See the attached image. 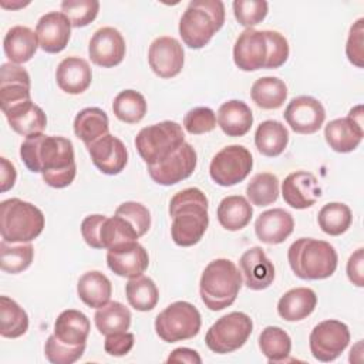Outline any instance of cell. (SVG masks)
<instances>
[{"instance_id": "1", "label": "cell", "mask_w": 364, "mask_h": 364, "mask_svg": "<svg viewBox=\"0 0 364 364\" xmlns=\"http://www.w3.org/2000/svg\"><path fill=\"white\" fill-rule=\"evenodd\" d=\"M20 158L28 171L40 172L51 188L71 185L77 173L73 142L64 136L31 134L20 146Z\"/></svg>"}, {"instance_id": "2", "label": "cell", "mask_w": 364, "mask_h": 364, "mask_svg": "<svg viewBox=\"0 0 364 364\" xmlns=\"http://www.w3.org/2000/svg\"><path fill=\"white\" fill-rule=\"evenodd\" d=\"M208 208V198L198 188H186L172 196L169 202L171 236L178 246L189 247L203 237L209 225Z\"/></svg>"}, {"instance_id": "3", "label": "cell", "mask_w": 364, "mask_h": 364, "mask_svg": "<svg viewBox=\"0 0 364 364\" xmlns=\"http://www.w3.org/2000/svg\"><path fill=\"white\" fill-rule=\"evenodd\" d=\"M293 273L303 280H323L337 269L338 256L333 245L313 237H300L287 250Z\"/></svg>"}, {"instance_id": "4", "label": "cell", "mask_w": 364, "mask_h": 364, "mask_svg": "<svg viewBox=\"0 0 364 364\" xmlns=\"http://www.w3.org/2000/svg\"><path fill=\"white\" fill-rule=\"evenodd\" d=\"M242 287V273L229 259H215L203 270L199 293L203 304L219 311L235 303Z\"/></svg>"}, {"instance_id": "5", "label": "cell", "mask_w": 364, "mask_h": 364, "mask_svg": "<svg viewBox=\"0 0 364 364\" xmlns=\"http://www.w3.org/2000/svg\"><path fill=\"white\" fill-rule=\"evenodd\" d=\"M225 23V4L220 0H192L179 20V36L185 46L205 47Z\"/></svg>"}, {"instance_id": "6", "label": "cell", "mask_w": 364, "mask_h": 364, "mask_svg": "<svg viewBox=\"0 0 364 364\" xmlns=\"http://www.w3.org/2000/svg\"><path fill=\"white\" fill-rule=\"evenodd\" d=\"M43 212L30 202L10 198L0 203V233L9 243H30L43 232Z\"/></svg>"}, {"instance_id": "7", "label": "cell", "mask_w": 364, "mask_h": 364, "mask_svg": "<svg viewBox=\"0 0 364 364\" xmlns=\"http://www.w3.org/2000/svg\"><path fill=\"white\" fill-rule=\"evenodd\" d=\"M185 142L182 127L175 121H162L142 128L135 136V146L146 165L169 156Z\"/></svg>"}, {"instance_id": "8", "label": "cell", "mask_w": 364, "mask_h": 364, "mask_svg": "<svg viewBox=\"0 0 364 364\" xmlns=\"http://www.w3.org/2000/svg\"><path fill=\"white\" fill-rule=\"evenodd\" d=\"M202 326L199 310L188 301H175L155 318V331L166 343L193 338Z\"/></svg>"}, {"instance_id": "9", "label": "cell", "mask_w": 364, "mask_h": 364, "mask_svg": "<svg viewBox=\"0 0 364 364\" xmlns=\"http://www.w3.org/2000/svg\"><path fill=\"white\" fill-rule=\"evenodd\" d=\"M253 331L252 318L242 311H232L218 318L208 330L205 343L216 354H228L239 350Z\"/></svg>"}, {"instance_id": "10", "label": "cell", "mask_w": 364, "mask_h": 364, "mask_svg": "<svg viewBox=\"0 0 364 364\" xmlns=\"http://www.w3.org/2000/svg\"><path fill=\"white\" fill-rule=\"evenodd\" d=\"M253 168V158L243 145H228L210 161L209 173L215 183L233 186L247 178Z\"/></svg>"}, {"instance_id": "11", "label": "cell", "mask_w": 364, "mask_h": 364, "mask_svg": "<svg viewBox=\"0 0 364 364\" xmlns=\"http://www.w3.org/2000/svg\"><path fill=\"white\" fill-rule=\"evenodd\" d=\"M350 343L347 324L338 320L320 321L310 333L309 346L311 355L323 363L334 361L341 355Z\"/></svg>"}, {"instance_id": "12", "label": "cell", "mask_w": 364, "mask_h": 364, "mask_svg": "<svg viewBox=\"0 0 364 364\" xmlns=\"http://www.w3.org/2000/svg\"><path fill=\"white\" fill-rule=\"evenodd\" d=\"M196 151L188 142H183L176 151L158 164L146 165L148 173L154 182L171 186L189 178L196 168Z\"/></svg>"}, {"instance_id": "13", "label": "cell", "mask_w": 364, "mask_h": 364, "mask_svg": "<svg viewBox=\"0 0 364 364\" xmlns=\"http://www.w3.org/2000/svg\"><path fill=\"white\" fill-rule=\"evenodd\" d=\"M324 136L328 146L340 154L354 151L363 141V105L350 109L346 118L330 121L324 128Z\"/></svg>"}, {"instance_id": "14", "label": "cell", "mask_w": 364, "mask_h": 364, "mask_svg": "<svg viewBox=\"0 0 364 364\" xmlns=\"http://www.w3.org/2000/svg\"><path fill=\"white\" fill-rule=\"evenodd\" d=\"M269 60V40L266 30L246 28L235 41L233 61L242 71L266 68Z\"/></svg>"}, {"instance_id": "15", "label": "cell", "mask_w": 364, "mask_h": 364, "mask_svg": "<svg viewBox=\"0 0 364 364\" xmlns=\"http://www.w3.org/2000/svg\"><path fill=\"white\" fill-rule=\"evenodd\" d=\"M107 250V264L117 276L134 279L141 276L149 266L148 252L138 240L122 242Z\"/></svg>"}, {"instance_id": "16", "label": "cell", "mask_w": 364, "mask_h": 364, "mask_svg": "<svg viewBox=\"0 0 364 364\" xmlns=\"http://www.w3.org/2000/svg\"><path fill=\"white\" fill-rule=\"evenodd\" d=\"M287 125L297 134L317 132L326 119L323 104L310 95L294 97L283 114Z\"/></svg>"}, {"instance_id": "17", "label": "cell", "mask_w": 364, "mask_h": 364, "mask_svg": "<svg viewBox=\"0 0 364 364\" xmlns=\"http://www.w3.org/2000/svg\"><path fill=\"white\" fill-rule=\"evenodd\" d=\"M148 63L158 77L172 78L182 71L185 53L176 38L161 36L155 38L149 46Z\"/></svg>"}, {"instance_id": "18", "label": "cell", "mask_w": 364, "mask_h": 364, "mask_svg": "<svg viewBox=\"0 0 364 364\" xmlns=\"http://www.w3.org/2000/svg\"><path fill=\"white\" fill-rule=\"evenodd\" d=\"M127 46L122 34L114 27L98 28L88 44V55L95 65L111 68L122 63Z\"/></svg>"}, {"instance_id": "19", "label": "cell", "mask_w": 364, "mask_h": 364, "mask_svg": "<svg viewBox=\"0 0 364 364\" xmlns=\"http://www.w3.org/2000/svg\"><path fill=\"white\" fill-rule=\"evenodd\" d=\"M87 149L95 168H98L105 175H117L127 166V146L119 138L111 134H107L87 145Z\"/></svg>"}, {"instance_id": "20", "label": "cell", "mask_w": 364, "mask_h": 364, "mask_svg": "<svg viewBox=\"0 0 364 364\" xmlns=\"http://www.w3.org/2000/svg\"><path fill=\"white\" fill-rule=\"evenodd\" d=\"M282 196L284 202L294 209H307L321 196V188L317 178L307 171L289 173L282 182Z\"/></svg>"}, {"instance_id": "21", "label": "cell", "mask_w": 364, "mask_h": 364, "mask_svg": "<svg viewBox=\"0 0 364 364\" xmlns=\"http://www.w3.org/2000/svg\"><path fill=\"white\" fill-rule=\"evenodd\" d=\"M71 23L61 11H50L40 17L36 26V34L40 48L48 54L63 51L71 37Z\"/></svg>"}, {"instance_id": "22", "label": "cell", "mask_w": 364, "mask_h": 364, "mask_svg": "<svg viewBox=\"0 0 364 364\" xmlns=\"http://www.w3.org/2000/svg\"><path fill=\"white\" fill-rule=\"evenodd\" d=\"M30 75L18 64L4 63L0 68V105L1 111L31 100Z\"/></svg>"}, {"instance_id": "23", "label": "cell", "mask_w": 364, "mask_h": 364, "mask_svg": "<svg viewBox=\"0 0 364 364\" xmlns=\"http://www.w3.org/2000/svg\"><path fill=\"white\" fill-rule=\"evenodd\" d=\"M239 267L250 290L267 289L274 280V266L259 246L250 247L240 256Z\"/></svg>"}, {"instance_id": "24", "label": "cell", "mask_w": 364, "mask_h": 364, "mask_svg": "<svg viewBox=\"0 0 364 364\" xmlns=\"http://www.w3.org/2000/svg\"><path fill=\"white\" fill-rule=\"evenodd\" d=\"M293 216L282 208L264 210L255 222L257 239L267 245H279L284 242L293 233Z\"/></svg>"}, {"instance_id": "25", "label": "cell", "mask_w": 364, "mask_h": 364, "mask_svg": "<svg viewBox=\"0 0 364 364\" xmlns=\"http://www.w3.org/2000/svg\"><path fill=\"white\" fill-rule=\"evenodd\" d=\"M57 85L67 94H81L88 90L92 80L91 67L81 57H65L55 70Z\"/></svg>"}, {"instance_id": "26", "label": "cell", "mask_w": 364, "mask_h": 364, "mask_svg": "<svg viewBox=\"0 0 364 364\" xmlns=\"http://www.w3.org/2000/svg\"><path fill=\"white\" fill-rule=\"evenodd\" d=\"M3 114L6 115L10 128L23 136L43 132L47 127L44 111L31 100L16 104L3 111Z\"/></svg>"}, {"instance_id": "27", "label": "cell", "mask_w": 364, "mask_h": 364, "mask_svg": "<svg viewBox=\"0 0 364 364\" xmlns=\"http://www.w3.org/2000/svg\"><path fill=\"white\" fill-rule=\"evenodd\" d=\"M37 34L26 26H14L9 28L3 40L6 57L13 64H24L30 61L38 48Z\"/></svg>"}, {"instance_id": "28", "label": "cell", "mask_w": 364, "mask_h": 364, "mask_svg": "<svg viewBox=\"0 0 364 364\" xmlns=\"http://www.w3.org/2000/svg\"><path fill=\"white\" fill-rule=\"evenodd\" d=\"M252 124V109L240 100H229L218 109V125L228 136L246 135L250 131Z\"/></svg>"}, {"instance_id": "29", "label": "cell", "mask_w": 364, "mask_h": 364, "mask_svg": "<svg viewBox=\"0 0 364 364\" xmlns=\"http://www.w3.org/2000/svg\"><path fill=\"white\" fill-rule=\"evenodd\" d=\"M317 306V296L309 287H296L286 291L279 303L277 313L286 321H300L309 317Z\"/></svg>"}, {"instance_id": "30", "label": "cell", "mask_w": 364, "mask_h": 364, "mask_svg": "<svg viewBox=\"0 0 364 364\" xmlns=\"http://www.w3.org/2000/svg\"><path fill=\"white\" fill-rule=\"evenodd\" d=\"M90 320L80 310L68 309L58 314L54 323L55 337L70 346L82 344L87 341L90 334Z\"/></svg>"}, {"instance_id": "31", "label": "cell", "mask_w": 364, "mask_h": 364, "mask_svg": "<svg viewBox=\"0 0 364 364\" xmlns=\"http://www.w3.org/2000/svg\"><path fill=\"white\" fill-rule=\"evenodd\" d=\"M77 294L82 303L91 309H100L105 306L112 294V286L109 279L98 272L91 270L84 273L77 283Z\"/></svg>"}, {"instance_id": "32", "label": "cell", "mask_w": 364, "mask_h": 364, "mask_svg": "<svg viewBox=\"0 0 364 364\" xmlns=\"http://www.w3.org/2000/svg\"><path fill=\"white\" fill-rule=\"evenodd\" d=\"M216 216L222 228L236 232L249 225L253 216V208L245 196L230 195L220 200Z\"/></svg>"}, {"instance_id": "33", "label": "cell", "mask_w": 364, "mask_h": 364, "mask_svg": "<svg viewBox=\"0 0 364 364\" xmlns=\"http://www.w3.org/2000/svg\"><path fill=\"white\" fill-rule=\"evenodd\" d=\"M108 131V115L98 107H87L74 118V134L85 144V146L107 135Z\"/></svg>"}, {"instance_id": "34", "label": "cell", "mask_w": 364, "mask_h": 364, "mask_svg": "<svg viewBox=\"0 0 364 364\" xmlns=\"http://www.w3.org/2000/svg\"><path fill=\"white\" fill-rule=\"evenodd\" d=\"M289 144L287 128L274 119L260 122L255 132V145L257 151L269 158L279 156Z\"/></svg>"}, {"instance_id": "35", "label": "cell", "mask_w": 364, "mask_h": 364, "mask_svg": "<svg viewBox=\"0 0 364 364\" xmlns=\"http://www.w3.org/2000/svg\"><path fill=\"white\" fill-rule=\"evenodd\" d=\"M250 97L262 109H277L287 98V87L277 77H262L253 82Z\"/></svg>"}, {"instance_id": "36", "label": "cell", "mask_w": 364, "mask_h": 364, "mask_svg": "<svg viewBox=\"0 0 364 364\" xmlns=\"http://www.w3.org/2000/svg\"><path fill=\"white\" fill-rule=\"evenodd\" d=\"M131 318L129 309L119 301H108L97 309L94 314L95 327L104 336L127 331L131 326Z\"/></svg>"}, {"instance_id": "37", "label": "cell", "mask_w": 364, "mask_h": 364, "mask_svg": "<svg viewBox=\"0 0 364 364\" xmlns=\"http://www.w3.org/2000/svg\"><path fill=\"white\" fill-rule=\"evenodd\" d=\"M28 330V316L13 299L0 297V334L6 338H17Z\"/></svg>"}, {"instance_id": "38", "label": "cell", "mask_w": 364, "mask_h": 364, "mask_svg": "<svg viewBox=\"0 0 364 364\" xmlns=\"http://www.w3.org/2000/svg\"><path fill=\"white\" fill-rule=\"evenodd\" d=\"M125 296L129 306L138 311L152 310L159 300V291L155 282L142 274L128 280L125 284Z\"/></svg>"}, {"instance_id": "39", "label": "cell", "mask_w": 364, "mask_h": 364, "mask_svg": "<svg viewBox=\"0 0 364 364\" xmlns=\"http://www.w3.org/2000/svg\"><path fill=\"white\" fill-rule=\"evenodd\" d=\"M259 348L269 363H282L291 351V338L283 328L267 326L259 336Z\"/></svg>"}, {"instance_id": "40", "label": "cell", "mask_w": 364, "mask_h": 364, "mask_svg": "<svg viewBox=\"0 0 364 364\" xmlns=\"http://www.w3.org/2000/svg\"><path fill=\"white\" fill-rule=\"evenodd\" d=\"M317 222L326 235L340 236L351 226L353 213L346 203L330 202L318 210Z\"/></svg>"}, {"instance_id": "41", "label": "cell", "mask_w": 364, "mask_h": 364, "mask_svg": "<svg viewBox=\"0 0 364 364\" xmlns=\"http://www.w3.org/2000/svg\"><path fill=\"white\" fill-rule=\"evenodd\" d=\"M112 111L119 121L136 124L146 114L145 97L135 90H124L114 98Z\"/></svg>"}, {"instance_id": "42", "label": "cell", "mask_w": 364, "mask_h": 364, "mask_svg": "<svg viewBox=\"0 0 364 364\" xmlns=\"http://www.w3.org/2000/svg\"><path fill=\"white\" fill-rule=\"evenodd\" d=\"M34 257V247L31 243H0V266L1 270L17 274L26 270Z\"/></svg>"}, {"instance_id": "43", "label": "cell", "mask_w": 364, "mask_h": 364, "mask_svg": "<svg viewBox=\"0 0 364 364\" xmlns=\"http://www.w3.org/2000/svg\"><path fill=\"white\" fill-rule=\"evenodd\" d=\"M247 199L255 206H269L279 198V179L270 172L256 173L246 188Z\"/></svg>"}, {"instance_id": "44", "label": "cell", "mask_w": 364, "mask_h": 364, "mask_svg": "<svg viewBox=\"0 0 364 364\" xmlns=\"http://www.w3.org/2000/svg\"><path fill=\"white\" fill-rule=\"evenodd\" d=\"M138 239L139 236L136 230L124 218L114 215L111 218L105 216V219L102 220V225L100 229V242L102 249H109L114 245L129 242V240H138Z\"/></svg>"}, {"instance_id": "45", "label": "cell", "mask_w": 364, "mask_h": 364, "mask_svg": "<svg viewBox=\"0 0 364 364\" xmlns=\"http://www.w3.org/2000/svg\"><path fill=\"white\" fill-rule=\"evenodd\" d=\"M98 10L100 3L97 0H65L61 3V13L67 16L74 28L85 27L92 23Z\"/></svg>"}, {"instance_id": "46", "label": "cell", "mask_w": 364, "mask_h": 364, "mask_svg": "<svg viewBox=\"0 0 364 364\" xmlns=\"http://www.w3.org/2000/svg\"><path fill=\"white\" fill-rule=\"evenodd\" d=\"M85 351V343L70 346L60 341L55 334H51L44 346V354L53 364H73L82 357Z\"/></svg>"}, {"instance_id": "47", "label": "cell", "mask_w": 364, "mask_h": 364, "mask_svg": "<svg viewBox=\"0 0 364 364\" xmlns=\"http://www.w3.org/2000/svg\"><path fill=\"white\" fill-rule=\"evenodd\" d=\"M269 11L267 1L263 0H235L233 14L237 23L246 28L262 23Z\"/></svg>"}, {"instance_id": "48", "label": "cell", "mask_w": 364, "mask_h": 364, "mask_svg": "<svg viewBox=\"0 0 364 364\" xmlns=\"http://www.w3.org/2000/svg\"><path fill=\"white\" fill-rule=\"evenodd\" d=\"M115 215L128 220L131 223V226L136 230L139 237L144 236L151 228V213H149L148 208L139 202L129 200V202L121 203L117 208Z\"/></svg>"}, {"instance_id": "49", "label": "cell", "mask_w": 364, "mask_h": 364, "mask_svg": "<svg viewBox=\"0 0 364 364\" xmlns=\"http://www.w3.org/2000/svg\"><path fill=\"white\" fill-rule=\"evenodd\" d=\"M183 127L192 135L210 132L216 127V115L209 107H195L186 112Z\"/></svg>"}, {"instance_id": "50", "label": "cell", "mask_w": 364, "mask_h": 364, "mask_svg": "<svg viewBox=\"0 0 364 364\" xmlns=\"http://www.w3.org/2000/svg\"><path fill=\"white\" fill-rule=\"evenodd\" d=\"M364 18H358L351 27L346 44V54L351 64L363 68L364 63Z\"/></svg>"}, {"instance_id": "51", "label": "cell", "mask_w": 364, "mask_h": 364, "mask_svg": "<svg viewBox=\"0 0 364 364\" xmlns=\"http://www.w3.org/2000/svg\"><path fill=\"white\" fill-rule=\"evenodd\" d=\"M266 36L269 40V60L266 68H279L289 58V43L283 34L274 30H266Z\"/></svg>"}, {"instance_id": "52", "label": "cell", "mask_w": 364, "mask_h": 364, "mask_svg": "<svg viewBox=\"0 0 364 364\" xmlns=\"http://www.w3.org/2000/svg\"><path fill=\"white\" fill-rule=\"evenodd\" d=\"M134 343H135V336L132 333H128V331L114 333V334L105 336L104 350L109 355L122 357L132 350Z\"/></svg>"}, {"instance_id": "53", "label": "cell", "mask_w": 364, "mask_h": 364, "mask_svg": "<svg viewBox=\"0 0 364 364\" xmlns=\"http://www.w3.org/2000/svg\"><path fill=\"white\" fill-rule=\"evenodd\" d=\"M105 219L104 215H90L81 222V235L85 243L92 249H102L100 242V229L102 220Z\"/></svg>"}, {"instance_id": "54", "label": "cell", "mask_w": 364, "mask_h": 364, "mask_svg": "<svg viewBox=\"0 0 364 364\" xmlns=\"http://www.w3.org/2000/svg\"><path fill=\"white\" fill-rule=\"evenodd\" d=\"M364 266V249L360 247L357 249L348 259L347 262V276L348 280L355 284L357 287H363L364 286V277H363V269Z\"/></svg>"}, {"instance_id": "55", "label": "cell", "mask_w": 364, "mask_h": 364, "mask_svg": "<svg viewBox=\"0 0 364 364\" xmlns=\"http://www.w3.org/2000/svg\"><path fill=\"white\" fill-rule=\"evenodd\" d=\"M0 165H1V171H0V183L1 192H7L9 189H11L16 183V178H17V172L14 165L4 156L0 158Z\"/></svg>"}, {"instance_id": "56", "label": "cell", "mask_w": 364, "mask_h": 364, "mask_svg": "<svg viewBox=\"0 0 364 364\" xmlns=\"http://www.w3.org/2000/svg\"><path fill=\"white\" fill-rule=\"evenodd\" d=\"M166 363H189V364H200L202 363V358L200 355L198 354V351L192 350V348H188V347H179V348H175Z\"/></svg>"}]
</instances>
